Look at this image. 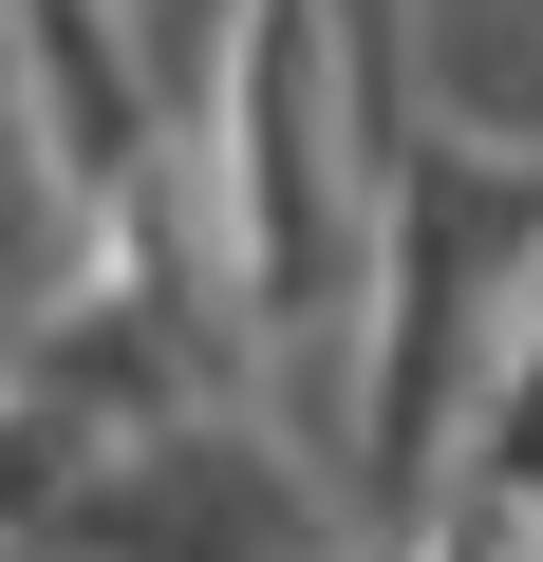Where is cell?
Instances as JSON below:
<instances>
[{"instance_id":"cell-1","label":"cell","mask_w":543,"mask_h":562,"mask_svg":"<svg viewBox=\"0 0 543 562\" xmlns=\"http://www.w3.org/2000/svg\"><path fill=\"white\" fill-rule=\"evenodd\" d=\"M38 543H76V562H319V543H338V487H319L282 431L150 413V431L76 450V487L38 506Z\"/></svg>"},{"instance_id":"cell-4","label":"cell","mask_w":543,"mask_h":562,"mask_svg":"<svg viewBox=\"0 0 543 562\" xmlns=\"http://www.w3.org/2000/svg\"><path fill=\"white\" fill-rule=\"evenodd\" d=\"M319 562H338V543H319Z\"/></svg>"},{"instance_id":"cell-3","label":"cell","mask_w":543,"mask_h":562,"mask_svg":"<svg viewBox=\"0 0 543 562\" xmlns=\"http://www.w3.org/2000/svg\"><path fill=\"white\" fill-rule=\"evenodd\" d=\"M524 525H543V487H524Z\"/></svg>"},{"instance_id":"cell-2","label":"cell","mask_w":543,"mask_h":562,"mask_svg":"<svg viewBox=\"0 0 543 562\" xmlns=\"http://www.w3.org/2000/svg\"><path fill=\"white\" fill-rule=\"evenodd\" d=\"M394 525H412L394 562H543V525H524L506 487H431V506H394Z\"/></svg>"}]
</instances>
